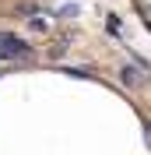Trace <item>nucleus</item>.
Instances as JSON below:
<instances>
[{
    "label": "nucleus",
    "mask_w": 151,
    "mask_h": 155,
    "mask_svg": "<svg viewBox=\"0 0 151 155\" xmlns=\"http://www.w3.org/2000/svg\"><path fill=\"white\" fill-rule=\"evenodd\" d=\"M120 74H123V81H127V85H137V81H141V74H137L133 67H123Z\"/></svg>",
    "instance_id": "nucleus-2"
},
{
    "label": "nucleus",
    "mask_w": 151,
    "mask_h": 155,
    "mask_svg": "<svg viewBox=\"0 0 151 155\" xmlns=\"http://www.w3.org/2000/svg\"><path fill=\"white\" fill-rule=\"evenodd\" d=\"M28 28H32V32H46V28H49V21H42V18H28Z\"/></svg>",
    "instance_id": "nucleus-3"
},
{
    "label": "nucleus",
    "mask_w": 151,
    "mask_h": 155,
    "mask_svg": "<svg viewBox=\"0 0 151 155\" xmlns=\"http://www.w3.org/2000/svg\"><path fill=\"white\" fill-rule=\"evenodd\" d=\"M0 57L4 60H25V57H32V46H25V39L4 32L0 35Z\"/></svg>",
    "instance_id": "nucleus-1"
}]
</instances>
